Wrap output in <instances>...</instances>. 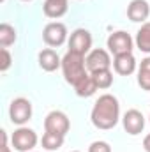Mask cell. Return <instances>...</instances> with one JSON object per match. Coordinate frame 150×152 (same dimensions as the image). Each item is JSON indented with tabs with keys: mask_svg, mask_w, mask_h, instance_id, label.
I'll return each instance as SVG.
<instances>
[{
	"mask_svg": "<svg viewBox=\"0 0 150 152\" xmlns=\"http://www.w3.org/2000/svg\"><path fill=\"white\" fill-rule=\"evenodd\" d=\"M90 120L101 131L113 129L120 120V103H118V99L113 94L99 96V99L94 103V108L90 112Z\"/></svg>",
	"mask_w": 150,
	"mask_h": 152,
	"instance_id": "1",
	"label": "cell"
},
{
	"mask_svg": "<svg viewBox=\"0 0 150 152\" xmlns=\"http://www.w3.org/2000/svg\"><path fill=\"white\" fill-rule=\"evenodd\" d=\"M62 75H64V80L69 85L74 87L78 81H81L85 76L88 75L87 64H85V57L78 55V53H73V51H67L62 57Z\"/></svg>",
	"mask_w": 150,
	"mask_h": 152,
	"instance_id": "2",
	"label": "cell"
},
{
	"mask_svg": "<svg viewBox=\"0 0 150 152\" xmlns=\"http://www.w3.org/2000/svg\"><path fill=\"white\" fill-rule=\"evenodd\" d=\"M37 133L30 127H25V126H20L11 136L12 149L18 152H32V149L37 145Z\"/></svg>",
	"mask_w": 150,
	"mask_h": 152,
	"instance_id": "3",
	"label": "cell"
},
{
	"mask_svg": "<svg viewBox=\"0 0 150 152\" xmlns=\"http://www.w3.org/2000/svg\"><path fill=\"white\" fill-rule=\"evenodd\" d=\"M9 118L16 126H25L32 118V103L25 97H16L9 104Z\"/></svg>",
	"mask_w": 150,
	"mask_h": 152,
	"instance_id": "4",
	"label": "cell"
},
{
	"mask_svg": "<svg viewBox=\"0 0 150 152\" xmlns=\"http://www.w3.org/2000/svg\"><path fill=\"white\" fill-rule=\"evenodd\" d=\"M106 48H108V51L111 53L113 57L124 55V53H133L134 41H133V37H131L127 32L117 30V32L110 34V37L106 41Z\"/></svg>",
	"mask_w": 150,
	"mask_h": 152,
	"instance_id": "5",
	"label": "cell"
},
{
	"mask_svg": "<svg viewBox=\"0 0 150 152\" xmlns=\"http://www.w3.org/2000/svg\"><path fill=\"white\" fill-rule=\"evenodd\" d=\"M42 41L50 48H60L67 41V27L60 21H51L42 28Z\"/></svg>",
	"mask_w": 150,
	"mask_h": 152,
	"instance_id": "6",
	"label": "cell"
},
{
	"mask_svg": "<svg viewBox=\"0 0 150 152\" xmlns=\"http://www.w3.org/2000/svg\"><path fill=\"white\" fill-rule=\"evenodd\" d=\"M67 46H69V51L85 57L92 51V34L87 28H76L67 41Z\"/></svg>",
	"mask_w": 150,
	"mask_h": 152,
	"instance_id": "7",
	"label": "cell"
},
{
	"mask_svg": "<svg viewBox=\"0 0 150 152\" xmlns=\"http://www.w3.org/2000/svg\"><path fill=\"white\" fill-rule=\"evenodd\" d=\"M69 127H71V122H69V117L60 112V110H53L46 115L44 118V131H50V133H57V134H62L66 136L69 133Z\"/></svg>",
	"mask_w": 150,
	"mask_h": 152,
	"instance_id": "8",
	"label": "cell"
},
{
	"mask_svg": "<svg viewBox=\"0 0 150 152\" xmlns=\"http://www.w3.org/2000/svg\"><path fill=\"white\" fill-rule=\"evenodd\" d=\"M85 64H87V71L88 73H95V71L110 69L113 62H111V57H110V51L108 50L95 48V50H92L85 57Z\"/></svg>",
	"mask_w": 150,
	"mask_h": 152,
	"instance_id": "9",
	"label": "cell"
},
{
	"mask_svg": "<svg viewBox=\"0 0 150 152\" xmlns=\"http://www.w3.org/2000/svg\"><path fill=\"white\" fill-rule=\"evenodd\" d=\"M122 126H124L127 134L136 136V134H140L145 129V117H143V113L140 110H134V108L127 110L124 113V117H122Z\"/></svg>",
	"mask_w": 150,
	"mask_h": 152,
	"instance_id": "10",
	"label": "cell"
},
{
	"mask_svg": "<svg viewBox=\"0 0 150 152\" xmlns=\"http://www.w3.org/2000/svg\"><path fill=\"white\" fill-rule=\"evenodd\" d=\"M150 16V4L147 0H131L127 5V18L134 23H147Z\"/></svg>",
	"mask_w": 150,
	"mask_h": 152,
	"instance_id": "11",
	"label": "cell"
},
{
	"mask_svg": "<svg viewBox=\"0 0 150 152\" xmlns=\"http://www.w3.org/2000/svg\"><path fill=\"white\" fill-rule=\"evenodd\" d=\"M37 62H39V67L42 71H46V73H53L58 67H62V58L58 57V53L53 48L41 50L39 51V57H37Z\"/></svg>",
	"mask_w": 150,
	"mask_h": 152,
	"instance_id": "12",
	"label": "cell"
},
{
	"mask_svg": "<svg viewBox=\"0 0 150 152\" xmlns=\"http://www.w3.org/2000/svg\"><path fill=\"white\" fill-rule=\"evenodd\" d=\"M113 69L115 73L120 76H131L136 71V58L133 53H124V55H117L113 58Z\"/></svg>",
	"mask_w": 150,
	"mask_h": 152,
	"instance_id": "13",
	"label": "cell"
},
{
	"mask_svg": "<svg viewBox=\"0 0 150 152\" xmlns=\"http://www.w3.org/2000/svg\"><path fill=\"white\" fill-rule=\"evenodd\" d=\"M67 9H69L67 0H46V2L42 4V12H44V16L53 18V20L62 18V16L67 12Z\"/></svg>",
	"mask_w": 150,
	"mask_h": 152,
	"instance_id": "14",
	"label": "cell"
},
{
	"mask_svg": "<svg viewBox=\"0 0 150 152\" xmlns=\"http://www.w3.org/2000/svg\"><path fill=\"white\" fill-rule=\"evenodd\" d=\"M99 88H97V85H95V81H94V78L90 76V73L85 76L81 81H78L74 85V92L78 97H83V99H87V97H92L95 92H97Z\"/></svg>",
	"mask_w": 150,
	"mask_h": 152,
	"instance_id": "15",
	"label": "cell"
},
{
	"mask_svg": "<svg viewBox=\"0 0 150 152\" xmlns=\"http://www.w3.org/2000/svg\"><path fill=\"white\" fill-rule=\"evenodd\" d=\"M134 44L140 51L150 55V21L143 23L141 28L136 32V39H134Z\"/></svg>",
	"mask_w": 150,
	"mask_h": 152,
	"instance_id": "16",
	"label": "cell"
},
{
	"mask_svg": "<svg viewBox=\"0 0 150 152\" xmlns=\"http://www.w3.org/2000/svg\"><path fill=\"white\" fill-rule=\"evenodd\" d=\"M138 85L141 87V90L150 92V55L141 60L138 67Z\"/></svg>",
	"mask_w": 150,
	"mask_h": 152,
	"instance_id": "17",
	"label": "cell"
},
{
	"mask_svg": "<svg viewBox=\"0 0 150 152\" xmlns=\"http://www.w3.org/2000/svg\"><path fill=\"white\" fill-rule=\"evenodd\" d=\"M64 138H66V136H62V134L46 131V133L42 134V140H41L42 149H44V151H58V149L64 145Z\"/></svg>",
	"mask_w": 150,
	"mask_h": 152,
	"instance_id": "18",
	"label": "cell"
},
{
	"mask_svg": "<svg viewBox=\"0 0 150 152\" xmlns=\"http://www.w3.org/2000/svg\"><path fill=\"white\" fill-rule=\"evenodd\" d=\"M16 37H18V34H16V28L12 25H9V23L0 25V46L2 48H9L11 44H14Z\"/></svg>",
	"mask_w": 150,
	"mask_h": 152,
	"instance_id": "19",
	"label": "cell"
},
{
	"mask_svg": "<svg viewBox=\"0 0 150 152\" xmlns=\"http://www.w3.org/2000/svg\"><path fill=\"white\" fill-rule=\"evenodd\" d=\"M90 76L94 78L97 88L101 90H106L113 85V73L110 69H103V71H95V73H90Z\"/></svg>",
	"mask_w": 150,
	"mask_h": 152,
	"instance_id": "20",
	"label": "cell"
},
{
	"mask_svg": "<svg viewBox=\"0 0 150 152\" xmlns=\"http://www.w3.org/2000/svg\"><path fill=\"white\" fill-rule=\"evenodd\" d=\"M88 152H111V145L104 140H97L88 145Z\"/></svg>",
	"mask_w": 150,
	"mask_h": 152,
	"instance_id": "21",
	"label": "cell"
},
{
	"mask_svg": "<svg viewBox=\"0 0 150 152\" xmlns=\"http://www.w3.org/2000/svg\"><path fill=\"white\" fill-rule=\"evenodd\" d=\"M2 62H0V71L2 73H5L9 67H11V64H12V57H11V53H9V50L7 48H2Z\"/></svg>",
	"mask_w": 150,
	"mask_h": 152,
	"instance_id": "22",
	"label": "cell"
},
{
	"mask_svg": "<svg viewBox=\"0 0 150 152\" xmlns=\"http://www.w3.org/2000/svg\"><path fill=\"white\" fill-rule=\"evenodd\" d=\"M2 133V152H11V147H9V140H7V131H0Z\"/></svg>",
	"mask_w": 150,
	"mask_h": 152,
	"instance_id": "23",
	"label": "cell"
},
{
	"mask_svg": "<svg viewBox=\"0 0 150 152\" xmlns=\"http://www.w3.org/2000/svg\"><path fill=\"white\" fill-rule=\"evenodd\" d=\"M143 149H145V152H150V133L143 138Z\"/></svg>",
	"mask_w": 150,
	"mask_h": 152,
	"instance_id": "24",
	"label": "cell"
},
{
	"mask_svg": "<svg viewBox=\"0 0 150 152\" xmlns=\"http://www.w3.org/2000/svg\"><path fill=\"white\" fill-rule=\"evenodd\" d=\"M21 2H32V0H21Z\"/></svg>",
	"mask_w": 150,
	"mask_h": 152,
	"instance_id": "25",
	"label": "cell"
},
{
	"mask_svg": "<svg viewBox=\"0 0 150 152\" xmlns=\"http://www.w3.org/2000/svg\"><path fill=\"white\" fill-rule=\"evenodd\" d=\"M73 152H79V151H73Z\"/></svg>",
	"mask_w": 150,
	"mask_h": 152,
	"instance_id": "26",
	"label": "cell"
},
{
	"mask_svg": "<svg viewBox=\"0 0 150 152\" xmlns=\"http://www.w3.org/2000/svg\"><path fill=\"white\" fill-rule=\"evenodd\" d=\"M149 120H150V115H149Z\"/></svg>",
	"mask_w": 150,
	"mask_h": 152,
	"instance_id": "27",
	"label": "cell"
}]
</instances>
